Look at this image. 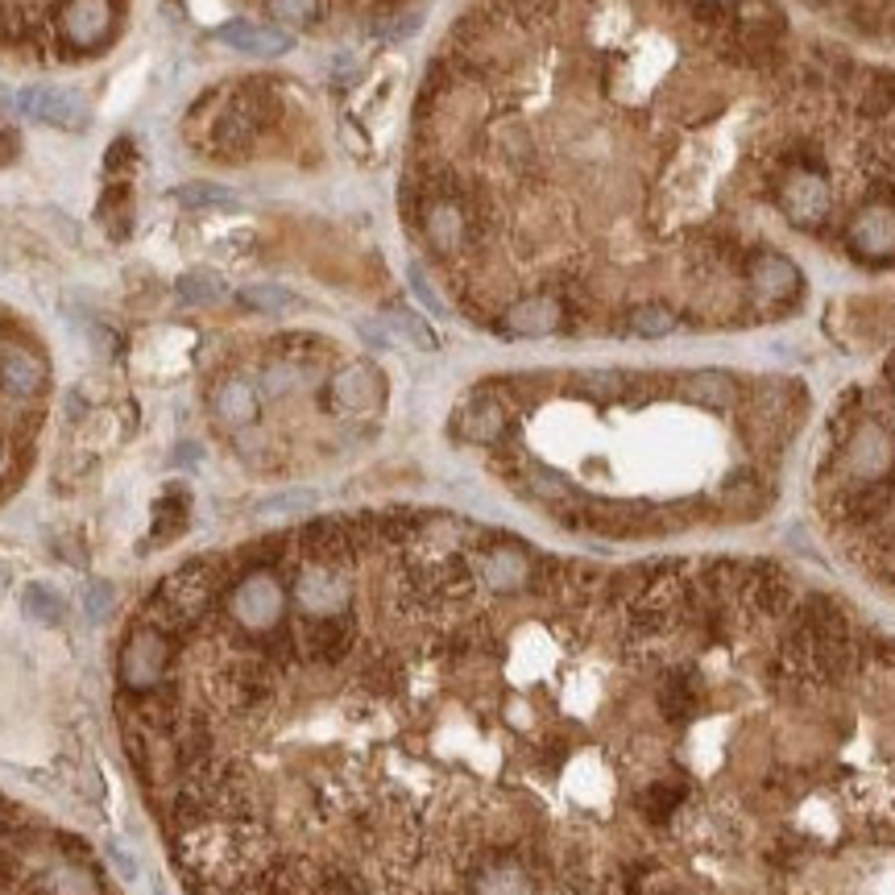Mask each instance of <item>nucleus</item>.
Returning a JSON list of instances; mask_svg holds the SVG:
<instances>
[{"label": "nucleus", "mask_w": 895, "mask_h": 895, "mask_svg": "<svg viewBox=\"0 0 895 895\" xmlns=\"http://www.w3.org/2000/svg\"><path fill=\"white\" fill-rule=\"evenodd\" d=\"M817 510L846 559L895 597V353L829 415Z\"/></svg>", "instance_id": "nucleus-1"}, {"label": "nucleus", "mask_w": 895, "mask_h": 895, "mask_svg": "<svg viewBox=\"0 0 895 895\" xmlns=\"http://www.w3.org/2000/svg\"><path fill=\"white\" fill-rule=\"evenodd\" d=\"M0 895H121V887L88 841L37 825L0 796Z\"/></svg>", "instance_id": "nucleus-2"}, {"label": "nucleus", "mask_w": 895, "mask_h": 895, "mask_svg": "<svg viewBox=\"0 0 895 895\" xmlns=\"http://www.w3.org/2000/svg\"><path fill=\"white\" fill-rule=\"evenodd\" d=\"M270 121H274V95L265 88H245L233 95L200 100L186 112L183 137L186 146H195L216 162H241Z\"/></svg>", "instance_id": "nucleus-3"}, {"label": "nucleus", "mask_w": 895, "mask_h": 895, "mask_svg": "<svg viewBox=\"0 0 895 895\" xmlns=\"http://www.w3.org/2000/svg\"><path fill=\"white\" fill-rule=\"evenodd\" d=\"M170 664H174V638L149 622H137L121 647V659H116V676H121L125 696L154 692L170 676Z\"/></svg>", "instance_id": "nucleus-4"}, {"label": "nucleus", "mask_w": 895, "mask_h": 895, "mask_svg": "<svg viewBox=\"0 0 895 895\" xmlns=\"http://www.w3.org/2000/svg\"><path fill=\"white\" fill-rule=\"evenodd\" d=\"M382 398H386V382L365 361H353L328 377V407L336 415H370L382 407Z\"/></svg>", "instance_id": "nucleus-5"}, {"label": "nucleus", "mask_w": 895, "mask_h": 895, "mask_svg": "<svg viewBox=\"0 0 895 895\" xmlns=\"http://www.w3.org/2000/svg\"><path fill=\"white\" fill-rule=\"evenodd\" d=\"M452 431H456L465 444L498 448V444H502V435L510 431V407H506V398H502V394H494V390L473 394L465 407L456 410Z\"/></svg>", "instance_id": "nucleus-6"}, {"label": "nucleus", "mask_w": 895, "mask_h": 895, "mask_svg": "<svg viewBox=\"0 0 895 895\" xmlns=\"http://www.w3.org/2000/svg\"><path fill=\"white\" fill-rule=\"evenodd\" d=\"M112 0H67L58 13V34L71 50H100L112 37Z\"/></svg>", "instance_id": "nucleus-7"}, {"label": "nucleus", "mask_w": 895, "mask_h": 895, "mask_svg": "<svg viewBox=\"0 0 895 895\" xmlns=\"http://www.w3.org/2000/svg\"><path fill=\"white\" fill-rule=\"evenodd\" d=\"M18 104L25 116H34L42 125H55V129L79 133L88 125V104L71 88H25L18 95Z\"/></svg>", "instance_id": "nucleus-8"}, {"label": "nucleus", "mask_w": 895, "mask_h": 895, "mask_svg": "<svg viewBox=\"0 0 895 895\" xmlns=\"http://www.w3.org/2000/svg\"><path fill=\"white\" fill-rule=\"evenodd\" d=\"M212 415L216 423L228 431H245L261 419V390L258 382H249L241 373H228L212 390Z\"/></svg>", "instance_id": "nucleus-9"}, {"label": "nucleus", "mask_w": 895, "mask_h": 895, "mask_svg": "<svg viewBox=\"0 0 895 895\" xmlns=\"http://www.w3.org/2000/svg\"><path fill=\"white\" fill-rule=\"evenodd\" d=\"M46 382H50V370H46V361H42L34 349H25V344L0 349V390L9 394L13 403H34V398H42Z\"/></svg>", "instance_id": "nucleus-10"}, {"label": "nucleus", "mask_w": 895, "mask_h": 895, "mask_svg": "<svg viewBox=\"0 0 895 895\" xmlns=\"http://www.w3.org/2000/svg\"><path fill=\"white\" fill-rule=\"evenodd\" d=\"M216 42H224L228 50H241V55H258V58H274L291 50V37L282 30H270V25H253V21H228L216 30Z\"/></svg>", "instance_id": "nucleus-11"}, {"label": "nucleus", "mask_w": 895, "mask_h": 895, "mask_svg": "<svg viewBox=\"0 0 895 895\" xmlns=\"http://www.w3.org/2000/svg\"><path fill=\"white\" fill-rule=\"evenodd\" d=\"M186 522H191V494H186L183 485H167V494L154 506V531H149V540L154 543L179 540L186 531Z\"/></svg>", "instance_id": "nucleus-12"}, {"label": "nucleus", "mask_w": 895, "mask_h": 895, "mask_svg": "<svg viewBox=\"0 0 895 895\" xmlns=\"http://www.w3.org/2000/svg\"><path fill=\"white\" fill-rule=\"evenodd\" d=\"M95 216H100V224L109 228L116 241L129 237V183H125V179H121V183H109L104 200L95 207Z\"/></svg>", "instance_id": "nucleus-13"}, {"label": "nucleus", "mask_w": 895, "mask_h": 895, "mask_svg": "<svg viewBox=\"0 0 895 895\" xmlns=\"http://www.w3.org/2000/svg\"><path fill=\"white\" fill-rule=\"evenodd\" d=\"M21 605H25V614L34 618V622H42V626H58V622L67 618V601H63L50 585H25Z\"/></svg>", "instance_id": "nucleus-14"}, {"label": "nucleus", "mask_w": 895, "mask_h": 895, "mask_svg": "<svg viewBox=\"0 0 895 895\" xmlns=\"http://www.w3.org/2000/svg\"><path fill=\"white\" fill-rule=\"evenodd\" d=\"M179 295H183L186 303H220L224 279L212 274V270H191V274L179 279Z\"/></svg>", "instance_id": "nucleus-15"}, {"label": "nucleus", "mask_w": 895, "mask_h": 895, "mask_svg": "<svg viewBox=\"0 0 895 895\" xmlns=\"http://www.w3.org/2000/svg\"><path fill=\"white\" fill-rule=\"evenodd\" d=\"M319 0H265V13L282 25H311L319 21Z\"/></svg>", "instance_id": "nucleus-16"}, {"label": "nucleus", "mask_w": 895, "mask_h": 895, "mask_svg": "<svg viewBox=\"0 0 895 895\" xmlns=\"http://www.w3.org/2000/svg\"><path fill=\"white\" fill-rule=\"evenodd\" d=\"M174 200L183 207H224V204H233L228 195H224V186H216V183H186V186H179L174 191Z\"/></svg>", "instance_id": "nucleus-17"}, {"label": "nucleus", "mask_w": 895, "mask_h": 895, "mask_svg": "<svg viewBox=\"0 0 895 895\" xmlns=\"http://www.w3.org/2000/svg\"><path fill=\"white\" fill-rule=\"evenodd\" d=\"M241 303L253 307V311H286L295 298L286 295V291H279V286H245Z\"/></svg>", "instance_id": "nucleus-18"}, {"label": "nucleus", "mask_w": 895, "mask_h": 895, "mask_svg": "<svg viewBox=\"0 0 895 895\" xmlns=\"http://www.w3.org/2000/svg\"><path fill=\"white\" fill-rule=\"evenodd\" d=\"M133 154H137V146H133L129 137L112 141L109 162H104V174H109V183H121V174H129V170H133Z\"/></svg>", "instance_id": "nucleus-19"}, {"label": "nucleus", "mask_w": 895, "mask_h": 895, "mask_svg": "<svg viewBox=\"0 0 895 895\" xmlns=\"http://www.w3.org/2000/svg\"><path fill=\"white\" fill-rule=\"evenodd\" d=\"M83 610H88V618H92V622H100V618L112 610V589L104 585V580L88 585V593H83Z\"/></svg>", "instance_id": "nucleus-20"}, {"label": "nucleus", "mask_w": 895, "mask_h": 895, "mask_svg": "<svg viewBox=\"0 0 895 895\" xmlns=\"http://www.w3.org/2000/svg\"><path fill=\"white\" fill-rule=\"evenodd\" d=\"M4 465H9V456H4V444H0V477H4Z\"/></svg>", "instance_id": "nucleus-21"}]
</instances>
